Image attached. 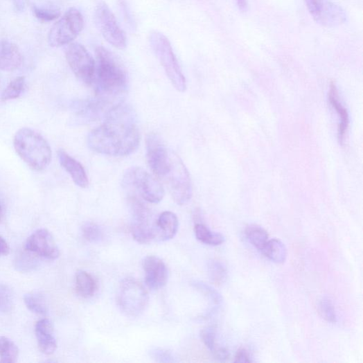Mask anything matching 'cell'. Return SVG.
I'll use <instances>...</instances> for the list:
<instances>
[{
  "label": "cell",
  "mask_w": 363,
  "mask_h": 363,
  "mask_svg": "<svg viewBox=\"0 0 363 363\" xmlns=\"http://www.w3.org/2000/svg\"><path fill=\"white\" fill-rule=\"evenodd\" d=\"M35 334L40 351L46 355H51L57 348L51 322L43 319L37 322Z\"/></svg>",
  "instance_id": "obj_18"
},
{
  "label": "cell",
  "mask_w": 363,
  "mask_h": 363,
  "mask_svg": "<svg viewBox=\"0 0 363 363\" xmlns=\"http://www.w3.org/2000/svg\"><path fill=\"white\" fill-rule=\"evenodd\" d=\"M207 274L210 281L218 285L227 281L228 275L226 266L218 260H210L208 262Z\"/></svg>",
  "instance_id": "obj_26"
},
{
  "label": "cell",
  "mask_w": 363,
  "mask_h": 363,
  "mask_svg": "<svg viewBox=\"0 0 363 363\" xmlns=\"http://www.w3.org/2000/svg\"><path fill=\"white\" fill-rule=\"evenodd\" d=\"M140 132L132 108L123 103L112 108L105 123L87 136V144L96 152L109 157H127L138 149Z\"/></svg>",
  "instance_id": "obj_1"
},
{
  "label": "cell",
  "mask_w": 363,
  "mask_h": 363,
  "mask_svg": "<svg viewBox=\"0 0 363 363\" xmlns=\"http://www.w3.org/2000/svg\"><path fill=\"white\" fill-rule=\"evenodd\" d=\"M145 274V282L151 290H157L164 287L168 281V269L166 263L159 257L149 256L142 263Z\"/></svg>",
  "instance_id": "obj_15"
},
{
  "label": "cell",
  "mask_w": 363,
  "mask_h": 363,
  "mask_svg": "<svg viewBox=\"0 0 363 363\" xmlns=\"http://www.w3.org/2000/svg\"><path fill=\"white\" fill-rule=\"evenodd\" d=\"M67 62L74 74L84 83L90 85L95 80V60L87 49L78 43L71 44L67 49Z\"/></svg>",
  "instance_id": "obj_10"
},
{
  "label": "cell",
  "mask_w": 363,
  "mask_h": 363,
  "mask_svg": "<svg viewBox=\"0 0 363 363\" xmlns=\"http://www.w3.org/2000/svg\"><path fill=\"white\" fill-rule=\"evenodd\" d=\"M22 62V54L16 44L9 40H0V70L15 71L21 67Z\"/></svg>",
  "instance_id": "obj_17"
},
{
  "label": "cell",
  "mask_w": 363,
  "mask_h": 363,
  "mask_svg": "<svg viewBox=\"0 0 363 363\" xmlns=\"http://www.w3.org/2000/svg\"><path fill=\"white\" fill-rule=\"evenodd\" d=\"M26 308L31 312L39 315H46L48 313V307L46 299L39 293H28L24 297Z\"/></svg>",
  "instance_id": "obj_24"
},
{
  "label": "cell",
  "mask_w": 363,
  "mask_h": 363,
  "mask_svg": "<svg viewBox=\"0 0 363 363\" xmlns=\"http://www.w3.org/2000/svg\"><path fill=\"white\" fill-rule=\"evenodd\" d=\"M179 221L171 211H164L156 222V240L166 241L173 238L177 233Z\"/></svg>",
  "instance_id": "obj_19"
},
{
  "label": "cell",
  "mask_w": 363,
  "mask_h": 363,
  "mask_svg": "<svg viewBox=\"0 0 363 363\" xmlns=\"http://www.w3.org/2000/svg\"><path fill=\"white\" fill-rule=\"evenodd\" d=\"M96 57L98 98L118 105L116 99L122 98L127 89V73L116 56L103 46L96 48Z\"/></svg>",
  "instance_id": "obj_2"
},
{
  "label": "cell",
  "mask_w": 363,
  "mask_h": 363,
  "mask_svg": "<svg viewBox=\"0 0 363 363\" xmlns=\"http://www.w3.org/2000/svg\"><path fill=\"white\" fill-rule=\"evenodd\" d=\"M201 339L206 347L214 352L218 347L217 345V329L215 326H207L201 331Z\"/></svg>",
  "instance_id": "obj_34"
},
{
  "label": "cell",
  "mask_w": 363,
  "mask_h": 363,
  "mask_svg": "<svg viewBox=\"0 0 363 363\" xmlns=\"http://www.w3.org/2000/svg\"><path fill=\"white\" fill-rule=\"evenodd\" d=\"M18 354V348L12 340L5 337H0V362H16Z\"/></svg>",
  "instance_id": "obj_28"
},
{
  "label": "cell",
  "mask_w": 363,
  "mask_h": 363,
  "mask_svg": "<svg viewBox=\"0 0 363 363\" xmlns=\"http://www.w3.org/2000/svg\"><path fill=\"white\" fill-rule=\"evenodd\" d=\"M82 230L84 238L90 243H98L103 238L101 228L95 223H85Z\"/></svg>",
  "instance_id": "obj_32"
},
{
  "label": "cell",
  "mask_w": 363,
  "mask_h": 363,
  "mask_svg": "<svg viewBox=\"0 0 363 363\" xmlns=\"http://www.w3.org/2000/svg\"><path fill=\"white\" fill-rule=\"evenodd\" d=\"M195 233L197 238L206 245L218 247L223 245L225 241L222 233L211 231L203 224L195 225Z\"/></svg>",
  "instance_id": "obj_23"
},
{
  "label": "cell",
  "mask_w": 363,
  "mask_h": 363,
  "mask_svg": "<svg viewBox=\"0 0 363 363\" xmlns=\"http://www.w3.org/2000/svg\"><path fill=\"white\" fill-rule=\"evenodd\" d=\"M149 41L172 85L178 92H186V79L182 72L168 39L161 33L153 32L150 35Z\"/></svg>",
  "instance_id": "obj_4"
},
{
  "label": "cell",
  "mask_w": 363,
  "mask_h": 363,
  "mask_svg": "<svg viewBox=\"0 0 363 363\" xmlns=\"http://www.w3.org/2000/svg\"><path fill=\"white\" fill-rule=\"evenodd\" d=\"M130 202L133 215L132 224L133 238L139 244H148L156 240V222H152L149 209L141 201L136 197H132Z\"/></svg>",
  "instance_id": "obj_11"
},
{
  "label": "cell",
  "mask_w": 363,
  "mask_h": 363,
  "mask_svg": "<svg viewBox=\"0 0 363 363\" xmlns=\"http://www.w3.org/2000/svg\"><path fill=\"white\" fill-rule=\"evenodd\" d=\"M234 362L249 363L253 362V360L249 351L245 348H241L236 353Z\"/></svg>",
  "instance_id": "obj_37"
},
{
  "label": "cell",
  "mask_w": 363,
  "mask_h": 363,
  "mask_svg": "<svg viewBox=\"0 0 363 363\" xmlns=\"http://www.w3.org/2000/svg\"><path fill=\"white\" fill-rule=\"evenodd\" d=\"M25 249L37 256L49 260L56 259L60 255L53 236L44 229L36 231L28 238Z\"/></svg>",
  "instance_id": "obj_14"
},
{
  "label": "cell",
  "mask_w": 363,
  "mask_h": 363,
  "mask_svg": "<svg viewBox=\"0 0 363 363\" xmlns=\"http://www.w3.org/2000/svg\"><path fill=\"white\" fill-rule=\"evenodd\" d=\"M76 288L78 294L85 299L93 297L98 291V283L87 272L80 270L76 276Z\"/></svg>",
  "instance_id": "obj_21"
},
{
  "label": "cell",
  "mask_w": 363,
  "mask_h": 363,
  "mask_svg": "<svg viewBox=\"0 0 363 363\" xmlns=\"http://www.w3.org/2000/svg\"><path fill=\"white\" fill-rule=\"evenodd\" d=\"M34 15L41 21L50 22L60 16V11L53 8L34 7Z\"/></svg>",
  "instance_id": "obj_35"
},
{
  "label": "cell",
  "mask_w": 363,
  "mask_h": 363,
  "mask_svg": "<svg viewBox=\"0 0 363 363\" xmlns=\"http://www.w3.org/2000/svg\"><path fill=\"white\" fill-rule=\"evenodd\" d=\"M25 86V78L19 77L13 80L4 90L2 101H8L18 98L23 92Z\"/></svg>",
  "instance_id": "obj_30"
},
{
  "label": "cell",
  "mask_w": 363,
  "mask_h": 363,
  "mask_svg": "<svg viewBox=\"0 0 363 363\" xmlns=\"http://www.w3.org/2000/svg\"><path fill=\"white\" fill-rule=\"evenodd\" d=\"M192 285L197 291L207 298L211 303L214 305L215 308H219L222 305L223 301L222 296L213 287L201 281H194Z\"/></svg>",
  "instance_id": "obj_29"
},
{
  "label": "cell",
  "mask_w": 363,
  "mask_h": 363,
  "mask_svg": "<svg viewBox=\"0 0 363 363\" xmlns=\"http://www.w3.org/2000/svg\"><path fill=\"white\" fill-rule=\"evenodd\" d=\"M261 251L269 260L278 264L285 263L287 256L286 247L277 238L268 240Z\"/></svg>",
  "instance_id": "obj_22"
},
{
  "label": "cell",
  "mask_w": 363,
  "mask_h": 363,
  "mask_svg": "<svg viewBox=\"0 0 363 363\" xmlns=\"http://www.w3.org/2000/svg\"><path fill=\"white\" fill-rule=\"evenodd\" d=\"M84 17L76 8H71L51 28L48 34V43L53 47L71 44L82 31Z\"/></svg>",
  "instance_id": "obj_8"
},
{
  "label": "cell",
  "mask_w": 363,
  "mask_h": 363,
  "mask_svg": "<svg viewBox=\"0 0 363 363\" xmlns=\"http://www.w3.org/2000/svg\"><path fill=\"white\" fill-rule=\"evenodd\" d=\"M15 267L21 272H31L39 265L37 256L26 249L16 256L14 262Z\"/></svg>",
  "instance_id": "obj_25"
},
{
  "label": "cell",
  "mask_w": 363,
  "mask_h": 363,
  "mask_svg": "<svg viewBox=\"0 0 363 363\" xmlns=\"http://www.w3.org/2000/svg\"><path fill=\"white\" fill-rule=\"evenodd\" d=\"M14 147L21 160L35 170H45L51 161L52 152L49 143L33 130H19L14 139Z\"/></svg>",
  "instance_id": "obj_3"
},
{
  "label": "cell",
  "mask_w": 363,
  "mask_h": 363,
  "mask_svg": "<svg viewBox=\"0 0 363 363\" xmlns=\"http://www.w3.org/2000/svg\"><path fill=\"white\" fill-rule=\"evenodd\" d=\"M57 157L60 165L71 175L76 185L81 188H87L89 186L88 177L81 163L63 149L58 150Z\"/></svg>",
  "instance_id": "obj_16"
},
{
  "label": "cell",
  "mask_w": 363,
  "mask_h": 363,
  "mask_svg": "<svg viewBox=\"0 0 363 363\" xmlns=\"http://www.w3.org/2000/svg\"><path fill=\"white\" fill-rule=\"evenodd\" d=\"M237 6L241 12H245L248 9L247 0H236Z\"/></svg>",
  "instance_id": "obj_40"
},
{
  "label": "cell",
  "mask_w": 363,
  "mask_h": 363,
  "mask_svg": "<svg viewBox=\"0 0 363 363\" xmlns=\"http://www.w3.org/2000/svg\"><path fill=\"white\" fill-rule=\"evenodd\" d=\"M328 100L334 107L339 118L338 128V137L340 143H343L349 125V116L346 109L342 105L339 100L338 89L335 83H331L328 93Z\"/></svg>",
  "instance_id": "obj_20"
},
{
  "label": "cell",
  "mask_w": 363,
  "mask_h": 363,
  "mask_svg": "<svg viewBox=\"0 0 363 363\" xmlns=\"http://www.w3.org/2000/svg\"><path fill=\"white\" fill-rule=\"evenodd\" d=\"M213 353L217 360L222 362L228 360L230 355L228 350L222 347H218Z\"/></svg>",
  "instance_id": "obj_38"
},
{
  "label": "cell",
  "mask_w": 363,
  "mask_h": 363,
  "mask_svg": "<svg viewBox=\"0 0 363 363\" xmlns=\"http://www.w3.org/2000/svg\"><path fill=\"white\" fill-rule=\"evenodd\" d=\"M166 184L174 202L178 205L188 204L192 198L193 188L189 172L181 159L170 151V169L161 179Z\"/></svg>",
  "instance_id": "obj_5"
},
{
  "label": "cell",
  "mask_w": 363,
  "mask_h": 363,
  "mask_svg": "<svg viewBox=\"0 0 363 363\" xmlns=\"http://www.w3.org/2000/svg\"><path fill=\"white\" fill-rule=\"evenodd\" d=\"M95 21L105 39L116 48L123 50L127 46V37L118 21L105 3H100L95 13Z\"/></svg>",
  "instance_id": "obj_9"
},
{
  "label": "cell",
  "mask_w": 363,
  "mask_h": 363,
  "mask_svg": "<svg viewBox=\"0 0 363 363\" xmlns=\"http://www.w3.org/2000/svg\"><path fill=\"white\" fill-rule=\"evenodd\" d=\"M148 294L137 280L128 278L120 283L117 302L118 308L127 317H140L148 307Z\"/></svg>",
  "instance_id": "obj_6"
},
{
  "label": "cell",
  "mask_w": 363,
  "mask_h": 363,
  "mask_svg": "<svg viewBox=\"0 0 363 363\" xmlns=\"http://www.w3.org/2000/svg\"><path fill=\"white\" fill-rule=\"evenodd\" d=\"M319 312L321 317L328 322H337V315L332 301L327 297H324L319 302Z\"/></svg>",
  "instance_id": "obj_31"
},
{
  "label": "cell",
  "mask_w": 363,
  "mask_h": 363,
  "mask_svg": "<svg viewBox=\"0 0 363 363\" xmlns=\"http://www.w3.org/2000/svg\"><path fill=\"white\" fill-rule=\"evenodd\" d=\"M147 161L151 170L161 179L170 169V151L157 134H149L146 139Z\"/></svg>",
  "instance_id": "obj_13"
},
{
  "label": "cell",
  "mask_w": 363,
  "mask_h": 363,
  "mask_svg": "<svg viewBox=\"0 0 363 363\" xmlns=\"http://www.w3.org/2000/svg\"><path fill=\"white\" fill-rule=\"evenodd\" d=\"M10 253V247L7 241L0 236V256H8Z\"/></svg>",
  "instance_id": "obj_39"
},
{
  "label": "cell",
  "mask_w": 363,
  "mask_h": 363,
  "mask_svg": "<svg viewBox=\"0 0 363 363\" xmlns=\"http://www.w3.org/2000/svg\"><path fill=\"white\" fill-rule=\"evenodd\" d=\"M306 4L315 21L325 27H337L346 21L344 9L330 0H305Z\"/></svg>",
  "instance_id": "obj_12"
},
{
  "label": "cell",
  "mask_w": 363,
  "mask_h": 363,
  "mask_svg": "<svg viewBox=\"0 0 363 363\" xmlns=\"http://www.w3.org/2000/svg\"><path fill=\"white\" fill-rule=\"evenodd\" d=\"M14 307V298L10 289L0 283V312H9Z\"/></svg>",
  "instance_id": "obj_33"
},
{
  "label": "cell",
  "mask_w": 363,
  "mask_h": 363,
  "mask_svg": "<svg viewBox=\"0 0 363 363\" xmlns=\"http://www.w3.org/2000/svg\"><path fill=\"white\" fill-rule=\"evenodd\" d=\"M1 216H2V208L1 206H0V219H1Z\"/></svg>",
  "instance_id": "obj_41"
},
{
  "label": "cell",
  "mask_w": 363,
  "mask_h": 363,
  "mask_svg": "<svg viewBox=\"0 0 363 363\" xmlns=\"http://www.w3.org/2000/svg\"><path fill=\"white\" fill-rule=\"evenodd\" d=\"M151 358L158 362H175L176 359L173 354L163 348H154L149 352Z\"/></svg>",
  "instance_id": "obj_36"
},
{
  "label": "cell",
  "mask_w": 363,
  "mask_h": 363,
  "mask_svg": "<svg viewBox=\"0 0 363 363\" xmlns=\"http://www.w3.org/2000/svg\"><path fill=\"white\" fill-rule=\"evenodd\" d=\"M123 186L134 188L150 203H159L165 196V190L160 181L141 168L134 167L127 170L123 177Z\"/></svg>",
  "instance_id": "obj_7"
},
{
  "label": "cell",
  "mask_w": 363,
  "mask_h": 363,
  "mask_svg": "<svg viewBox=\"0 0 363 363\" xmlns=\"http://www.w3.org/2000/svg\"><path fill=\"white\" fill-rule=\"evenodd\" d=\"M245 234L250 243L260 251L268 240L267 232L257 225L249 226L246 229Z\"/></svg>",
  "instance_id": "obj_27"
}]
</instances>
